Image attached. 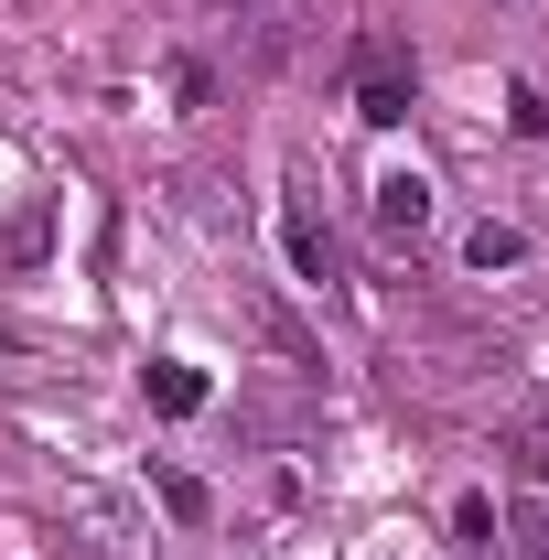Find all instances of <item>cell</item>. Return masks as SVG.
I'll use <instances>...</instances> for the list:
<instances>
[{"label":"cell","mask_w":549,"mask_h":560,"mask_svg":"<svg viewBox=\"0 0 549 560\" xmlns=\"http://www.w3.org/2000/svg\"><path fill=\"white\" fill-rule=\"evenodd\" d=\"M475 270H517V226H475Z\"/></svg>","instance_id":"cell-6"},{"label":"cell","mask_w":549,"mask_h":560,"mask_svg":"<svg viewBox=\"0 0 549 560\" xmlns=\"http://www.w3.org/2000/svg\"><path fill=\"white\" fill-rule=\"evenodd\" d=\"M151 399H162V410H206V377H195V366H151Z\"/></svg>","instance_id":"cell-3"},{"label":"cell","mask_w":549,"mask_h":560,"mask_svg":"<svg viewBox=\"0 0 549 560\" xmlns=\"http://www.w3.org/2000/svg\"><path fill=\"white\" fill-rule=\"evenodd\" d=\"M517 560H549V517H528V528H517Z\"/></svg>","instance_id":"cell-7"},{"label":"cell","mask_w":549,"mask_h":560,"mask_svg":"<svg viewBox=\"0 0 549 560\" xmlns=\"http://www.w3.org/2000/svg\"><path fill=\"white\" fill-rule=\"evenodd\" d=\"M377 226H388V237H420V226H431V184H420V173H377Z\"/></svg>","instance_id":"cell-2"},{"label":"cell","mask_w":549,"mask_h":560,"mask_svg":"<svg viewBox=\"0 0 549 560\" xmlns=\"http://www.w3.org/2000/svg\"><path fill=\"white\" fill-rule=\"evenodd\" d=\"M291 259H302V270H313V280H335V237H324L313 215H291Z\"/></svg>","instance_id":"cell-4"},{"label":"cell","mask_w":549,"mask_h":560,"mask_svg":"<svg viewBox=\"0 0 549 560\" xmlns=\"http://www.w3.org/2000/svg\"><path fill=\"white\" fill-rule=\"evenodd\" d=\"M453 539H464V550H495V506H484V495H464V506H453Z\"/></svg>","instance_id":"cell-5"},{"label":"cell","mask_w":549,"mask_h":560,"mask_svg":"<svg viewBox=\"0 0 549 560\" xmlns=\"http://www.w3.org/2000/svg\"><path fill=\"white\" fill-rule=\"evenodd\" d=\"M355 119H366V130H399V119H410V75H399V55H388V44H366V75H355Z\"/></svg>","instance_id":"cell-1"}]
</instances>
